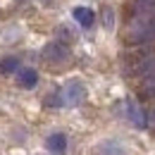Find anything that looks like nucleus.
<instances>
[{
	"instance_id": "nucleus-1",
	"label": "nucleus",
	"mask_w": 155,
	"mask_h": 155,
	"mask_svg": "<svg viewBox=\"0 0 155 155\" xmlns=\"http://www.w3.org/2000/svg\"><path fill=\"white\" fill-rule=\"evenodd\" d=\"M124 38L129 45H148L155 43V10L150 12H134L129 19Z\"/></svg>"
},
{
	"instance_id": "nucleus-2",
	"label": "nucleus",
	"mask_w": 155,
	"mask_h": 155,
	"mask_svg": "<svg viewBox=\"0 0 155 155\" xmlns=\"http://www.w3.org/2000/svg\"><path fill=\"white\" fill-rule=\"evenodd\" d=\"M122 64L129 77H150V74H155V48L138 45L136 50H129L124 55Z\"/></svg>"
},
{
	"instance_id": "nucleus-3",
	"label": "nucleus",
	"mask_w": 155,
	"mask_h": 155,
	"mask_svg": "<svg viewBox=\"0 0 155 155\" xmlns=\"http://www.w3.org/2000/svg\"><path fill=\"white\" fill-rule=\"evenodd\" d=\"M86 98V88L81 81H69L67 86H62L60 91H55L50 98H45V105L50 107H60V105H79Z\"/></svg>"
},
{
	"instance_id": "nucleus-4",
	"label": "nucleus",
	"mask_w": 155,
	"mask_h": 155,
	"mask_svg": "<svg viewBox=\"0 0 155 155\" xmlns=\"http://www.w3.org/2000/svg\"><path fill=\"white\" fill-rule=\"evenodd\" d=\"M43 58L48 60L50 64H62V62H67V58H69V50H67L64 43L53 41V43H48L43 48Z\"/></svg>"
},
{
	"instance_id": "nucleus-5",
	"label": "nucleus",
	"mask_w": 155,
	"mask_h": 155,
	"mask_svg": "<svg viewBox=\"0 0 155 155\" xmlns=\"http://www.w3.org/2000/svg\"><path fill=\"white\" fill-rule=\"evenodd\" d=\"M127 115L134 122V127H138V129H146V127H148V117H146L143 107H141L136 100H127Z\"/></svg>"
},
{
	"instance_id": "nucleus-6",
	"label": "nucleus",
	"mask_w": 155,
	"mask_h": 155,
	"mask_svg": "<svg viewBox=\"0 0 155 155\" xmlns=\"http://www.w3.org/2000/svg\"><path fill=\"white\" fill-rule=\"evenodd\" d=\"M45 146H48L50 153L64 155V153H67V136H64V134H50V136H48V141H45Z\"/></svg>"
},
{
	"instance_id": "nucleus-7",
	"label": "nucleus",
	"mask_w": 155,
	"mask_h": 155,
	"mask_svg": "<svg viewBox=\"0 0 155 155\" xmlns=\"http://www.w3.org/2000/svg\"><path fill=\"white\" fill-rule=\"evenodd\" d=\"M17 81H19V86H24V88H34L38 84V72L31 69V67H21L19 72H17Z\"/></svg>"
},
{
	"instance_id": "nucleus-8",
	"label": "nucleus",
	"mask_w": 155,
	"mask_h": 155,
	"mask_svg": "<svg viewBox=\"0 0 155 155\" xmlns=\"http://www.w3.org/2000/svg\"><path fill=\"white\" fill-rule=\"evenodd\" d=\"M74 19H77L84 29H88V26H93L96 15H93V10H91V7H74Z\"/></svg>"
},
{
	"instance_id": "nucleus-9",
	"label": "nucleus",
	"mask_w": 155,
	"mask_h": 155,
	"mask_svg": "<svg viewBox=\"0 0 155 155\" xmlns=\"http://www.w3.org/2000/svg\"><path fill=\"white\" fill-rule=\"evenodd\" d=\"M0 72L2 74H17L19 72V60L17 58H2L0 60Z\"/></svg>"
},
{
	"instance_id": "nucleus-10",
	"label": "nucleus",
	"mask_w": 155,
	"mask_h": 155,
	"mask_svg": "<svg viewBox=\"0 0 155 155\" xmlns=\"http://www.w3.org/2000/svg\"><path fill=\"white\" fill-rule=\"evenodd\" d=\"M141 96L146 98H155V74L143 79V84H141Z\"/></svg>"
},
{
	"instance_id": "nucleus-11",
	"label": "nucleus",
	"mask_w": 155,
	"mask_h": 155,
	"mask_svg": "<svg viewBox=\"0 0 155 155\" xmlns=\"http://www.w3.org/2000/svg\"><path fill=\"white\" fill-rule=\"evenodd\" d=\"M155 10V0H134V12H150Z\"/></svg>"
},
{
	"instance_id": "nucleus-12",
	"label": "nucleus",
	"mask_w": 155,
	"mask_h": 155,
	"mask_svg": "<svg viewBox=\"0 0 155 155\" xmlns=\"http://www.w3.org/2000/svg\"><path fill=\"white\" fill-rule=\"evenodd\" d=\"M103 24H105V29H112V24H115V12H112V7H105V10H103Z\"/></svg>"
},
{
	"instance_id": "nucleus-13",
	"label": "nucleus",
	"mask_w": 155,
	"mask_h": 155,
	"mask_svg": "<svg viewBox=\"0 0 155 155\" xmlns=\"http://www.w3.org/2000/svg\"><path fill=\"white\" fill-rule=\"evenodd\" d=\"M146 117L150 119V124H155V105H153V107H150V112H148V115H146Z\"/></svg>"
}]
</instances>
